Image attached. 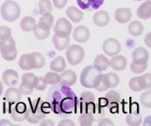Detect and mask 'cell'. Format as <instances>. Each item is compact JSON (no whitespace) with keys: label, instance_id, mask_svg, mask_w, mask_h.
<instances>
[{"label":"cell","instance_id":"6da1fadb","mask_svg":"<svg viewBox=\"0 0 151 126\" xmlns=\"http://www.w3.org/2000/svg\"><path fill=\"white\" fill-rule=\"evenodd\" d=\"M48 97L51 108L56 114H71L77 112L78 98L74 91L67 86L61 85L49 90Z\"/></svg>","mask_w":151,"mask_h":126},{"label":"cell","instance_id":"7a4b0ae2","mask_svg":"<svg viewBox=\"0 0 151 126\" xmlns=\"http://www.w3.org/2000/svg\"><path fill=\"white\" fill-rule=\"evenodd\" d=\"M50 111V106L41 98L36 101H29L27 108L26 120L31 124H37L45 118V115Z\"/></svg>","mask_w":151,"mask_h":126},{"label":"cell","instance_id":"3957f363","mask_svg":"<svg viewBox=\"0 0 151 126\" xmlns=\"http://www.w3.org/2000/svg\"><path fill=\"white\" fill-rule=\"evenodd\" d=\"M21 14V10L18 4L12 0H7L1 5V16L7 22L16 21Z\"/></svg>","mask_w":151,"mask_h":126},{"label":"cell","instance_id":"277c9868","mask_svg":"<svg viewBox=\"0 0 151 126\" xmlns=\"http://www.w3.org/2000/svg\"><path fill=\"white\" fill-rule=\"evenodd\" d=\"M65 56L69 64H71L72 66H77L82 62L85 52L81 46L78 44H72L66 48Z\"/></svg>","mask_w":151,"mask_h":126},{"label":"cell","instance_id":"5b68a950","mask_svg":"<svg viewBox=\"0 0 151 126\" xmlns=\"http://www.w3.org/2000/svg\"><path fill=\"white\" fill-rule=\"evenodd\" d=\"M27 105L23 102L12 103L9 106V114H11L12 120L15 121H23L26 120Z\"/></svg>","mask_w":151,"mask_h":126},{"label":"cell","instance_id":"8992f818","mask_svg":"<svg viewBox=\"0 0 151 126\" xmlns=\"http://www.w3.org/2000/svg\"><path fill=\"white\" fill-rule=\"evenodd\" d=\"M99 73V72L94 68L93 65H89L81 72V75H80V83L84 88H93V79Z\"/></svg>","mask_w":151,"mask_h":126},{"label":"cell","instance_id":"52a82bcc","mask_svg":"<svg viewBox=\"0 0 151 126\" xmlns=\"http://www.w3.org/2000/svg\"><path fill=\"white\" fill-rule=\"evenodd\" d=\"M72 24L66 18H60L54 26V33L57 36L69 37L72 32Z\"/></svg>","mask_w":151,"mask_h":126},{"label":"cell","instance_id":"ba28073f","mask_svg":"<svg viewBox=\"0 0 151 126\" xmlns=\"http://www.w3.org/2000/svg\"><path fill=\"white\" fill-rule=\"evenodd\" d=\"M102 49L107 56L109 57H113V56L118 55L121 51V44L116 39L109 38L104 41L102 44Z\"/></svg>","mask_w":151,"mask_h":126},{"label":"cell","instance_id":"9c48e42d","mask_svg":"<svg viewBox=\"0 0 151 126\" xmlns=\"http://www.w3.org/2000/svg\"><path fill=\"white\" fill-rule=\"evenodd\" d=\"M73 39L79 43H84L90 39V30L85 26H78L73 31Z\"/></svg>","mask_w":151,"mask_h":126},{"label":"cell","instance_id":"30bf717a","mask_svg":"<svg viewBox=\"0 0 151 126\" xmlns=\"http://www.w3.org/2000/svg\"><path fill=\"white\" fill-rule=\"evenodd\" d=\"M127 58L122 55H115L111 57V59H110V67L116 72L124 71L127 68Z\"/></svg>","mask_w":151,"mask_h":126},{"label":"cell","instance_id":"8fae6325","mask_svg":"<svg viewBox=\"0 0 151 126\" xmlns=\"http://www.w3.org/2000/svg\"><path fill=\"white\" fill-rule=\"evenodd\" d=\"M77 82V74L72 70H64L60 75V83L61 85L71 87Z\"/></svg>","mask_w":151,"mask_h":126},{"label":"cell","instance_id":"7c38bea8","mask_svg":"<svg viewBox=\"0 0 151 126\" xmlns=\"http://www.w3.org/2000/svg\"><path fill=\"white\" fill-rule=\"evenodd\" d=\"M2 80L4 84H6L9 87H15L18 84L19 74L14 70L8 69L2 74Z\"/></svg>","mask_w":151,"mask_h":126},{"label":"cell","instance_id":"4fadbf2b","mask_svg":"<svg viewBox=\"0 0 151 126\" xmlns=\"http://www.w3.org/2000/svg\"><path fill=\"white\" fill-rule=\"evenodd\" d=\"M93 88H96L97 91H106L110 88V85H109L108 77L106 74L98 73L93 79Z\"/></svg>","mask_w":151,"mask_h":126},{"label":"cell","instance_id":"5bb4252c","mask_svg":"<svg viewBox=\"0 0 151 126\" xmlns=\"http://www.w3.org/2000/svg\"><path fill=\"white\" fill-rule=\"evenodd\" d=\"M93 21L94 25L97 26H106L109 23H110V14L106 11H98L93 14Z\"/></svg>","mask_w":151,"mask_h":126},{"label":"cell","instance_id":"9a60e30c","mask_svg":"<svg viewBox=\"0 0 151 126\" xmlns=\"http://www.w3.org/2000/svg\"><path fill=\"white\" fill-rule=\"evenodd\" d=\"M132 59L135 62L139 63H147L149 58V54L147 50L144 47H137L132 52Z\"/></svg>","mask_w":151,"mask_h":126},{"label":"cell","instance_id":"2e32d148","mask_svg":"<svg viewBox=\"0 0 151 126\" xmlns=\"http://www.w3.org/2000/svg\"><path fill=\"white\" fill-rule=\"evenodd\" d=\"M131 11L127 8L117 9L114 12V18L119 24H127L131 19Z\"/></svg>","mask_w":151,"mask_h":126},{"label":"cell","instance_id":"e0dca14e","mask_svg":"<svg viewBox=\"0 0 151 126\" xmlns=\"http://www.w3.org/2000/svg\"><path fill=\"white\" fill-rule=\"evenodd\" d=\"M137 16L142 20H147L151 17V1L146 0L142 3L137 10Z\"/></svg>","mask_w":151,"mask_h":126},{"label":"cell","instance_id":"ac0fdd59","mask_svg":"<svg viewBox=\"0 0 151 126\" xmlns=\"http://www.w3.org/2000/svg\"><path fill=\"white\" fill-rule=\"evenodd\" d=\"M93 66L96 68L99 73L104 72L109 68V66H110V59L104 55H97L93 60Z\"/></svg>","mask_w":151,"mask_h":126},{"label":"cell","instance_id":"d6986e66","mask_svg":"<svg viewBox=\"0 0 151 126\" xmlns=\"http://www.w3.org/2000/svg\"><path fill=\"white\" fill-rule=\"evenodd\" d=\"M19 66L24 71H30L34 69V59L31 54H24L19 59Z\"/></svg>","mask_w":151,"mask_h":126},{"label":"cell","instance_id":"ffe728a7","mask_svg":"<svg viewBox=\"0 0 151 126\" xmlns=\"http://www.w3.org/2000/svg\"><path fill=\"white\" fill-rule=\"evenodd\" d=\"M22 93L19 90V88H16L15 87H9L5 92V99L9 103H17L21 100Z\"/></svg>","mask_w":151,"mask_h":126},{"label":"cell","instance_id":"44dd1931","mask_svg":"<svg viewBox=\"0 0 151 126\" xmlns=\"http://www.w3.org/2000/svg\"><path fill=\"white\" fill-rule=\"evenodd\" d=\"M66 15L73 23H79L83 19V12L75 6H70L66 10Z\"/></svg>","mask_w":151,"mask_h":126},{"label":"cell","instance_id":"7402d4cb","mask_svg":"<svg viewBox=\"0 0 151 126\" xmlns=\"http://www.w3.org/2000/svg\"><path fill=\"white\" fill-rule=\"evenodd\" d=\"M104 0H78V4L83 10H96L103 4Z\"/></svg>","mask_w":151,"mask_h":126},{"label":"cell","instance_id":"603a6c76","mask_svg":"<svg viewBox=\"0 0 151 126\" xmlns=\"http://www.w3.org/2000/svg\"><path fill=\"white\" fill-rule=\"evenodd\" d=\"M129 87L132 91H135V92L142 91V90H145V86L143 76L132 77L129 82Z\"/></svg>","mask_w":151,"mask_h":126},{"label":"cell","instance_id":"cb8c5ba5","mask_svg":"<svg viewBox=\"0 0 151 126\" xmlns=\"http://www.w3.org/2000/svg\"><path fill=\"white\" fill-rule=\"evenodd\" d=\"M52 41L55 45V48L57 50H65L68 47V45L70 43V39L69 37H60V36H57L54 35L53 38H52Z\"/></svg>","mask_w":151,"mask_h":126},{"label":"cell","instance_id":"d4e9b609","mask_svg":"<svg viewBox=\"0 0 151 126\" xmlns=\"http://www.w3.org/2000/svg\"><path fill=\"white\" fill-rule=\"evenodd\" d=\"M65 68H66V62L61 56L57 57L50 62V70L53 72L61 73L63 71H64Z\"/></svg>","mask_w":151,"mask_h":126},{"label":"cell","instance_id":"484cf974","mask_svg":"<svg viewBox=\"0 0 151 126\" xmlns=\"http://www.w3.org/2000/svg\"><path fill=\"white\" fill-rule=\"evenodd\" d=\"M142 121H143V118L138 112V109L136 111H132L126 118L127 124L130 126H139L142 124Z\"/></svg>","mask_w":151,"mask_h":126},{"label":"cell","instance_id":"4316f807","mask_svg":"<svg viewBox=\"0 0 151 126\" xmlns=\"http://www.w3.org/2000/svg\"><path fill=\"white\" fill-rule=\"evenodd\" d=\"M15 48H16L15 41H14V39L12 36L8 39L0 40V52L1 53L9 52V51H12Z\"/></svg>","mask_w":151,"mask_h":126},{"label":"cell","instance_id":"83f0119b","mask_svg":"<svg viewBox=\"0 0 151 126\" xmlns=\"http://www.w3.org/2000/svg\"><path fill=\"white\" fill-rule=\"evenodd\" d=\"M127 30H129V33L130 35L134 37H138L142 35V33L144 32V26L140 21H133L129 25Z\"/></svg>","mask_w":151,"mask_h":126},{"label":"cell","instance_id":"f1b7e54d","mask_svg":"<svg viewBox=\"0 0 151 126\" xmlns=\"http://www.w3.org/2000/svg\"><path fill=\"white\" fill-rule=\"evenodd\" d=\"M35 25H36V21L31 16H25L20 22V27L24 32L32 31Z\"/></svg>","mask_w":151,"mask_h":126},{"label":"cell","instance_id":"f546056e","mask_svg":"<svg viewBox=\"0 0 151 126\" xmlns=\"http://www.w3.org/2000/svg\"><path fill=\"white\" fill-rule=\"evenodd\" d=\"M54 24V16L52 15V13H45V14H42V17L39 20V24L45 28L50 30L51 27L53 26Z\"/></svg>","mask_w":151,"mask_h":126},{"label":"cell","instance_id":"4dcf8cb0","mask_svg":"<svg viewBox=\"0 0 151 126\" xmlns=\"http://www.w3.org/2000/svg\"><path fill=\"white\" fill-rule=\"evenodd\" d=\"M94 99H96V98H94L93 93L89 92V91L82 92L81 95H80L79 100H78V107H79V108L81 109L85 105L89 104V103L94 102Z\"/></svg>","mask_w":151,"mask_h":126},{"label":"cell","instance_id":"1f68e13d","mask_svg":"<svg viewBox=\"0 0 151 126\" xmlns=\"http://www.w3.org/2000/svg\"><path fill=\"white\" fill-rule=\"evenodd\" d=\"M32 32L38 40H45L50 34V30L46 29L45 27H42V26L37 25V24L33 27Z\"/></svg>","mask_w":151,"mask_h":126},{"label":"cell","instance_id":"d6a6232c","mask_svg":"<svg viewBox=\"0 0 151 126\" xmlns=\"http://www.w3.org/2000/svg\"><path fill=\"white\" fill-rule=\"evenodd\" d=\"M94 120V118L92 113H88V112H81L80 116L78 117L79 124L81 126H90L92 125Z\"/></svg>","mask_w":151,"mask_h":126},{"label":"cell","instance_id":"836d02e7","mask_svg":"<svg viewBox=\"0 0 151 126\" xmlns=\"http://www.w3.org/2000/svg\"><path fill=\"white\" fill-rule=\"evenodd\" d=\"M106 100L108 105H118L121 102V95L115 90H110L106 94Z\"/></svg>","mask_w":151,"mask_h":126},{"label":"cell","instance_id":"e575fe53","mask_svg":"<svg viewBox=\"0 0 151 126\" xmlns=\"http://www.w3.org/2000/svg\"><path fill=\"white\" fill-rule=\"evenodd\" d=\"M39 11L41 14H45V13H51L53 10V5L50 0H40L39 4Z\"/></svg>","mask_w":151,"mask_h":126},{"label":"cell","instance_id":"d590c367","mask_svg":"<svg viewBox=\"0 0 151 126\" xmlns=\"http://www.w3.org/2000/svg\"><path fill=\"white\" fill-rule=\"evenodd\" d=\"M45 78L47 82V85L56 86L60 83V74L53 71L47 73L45 75Z\"/></svg>","mask_w":151,"mask_h":126},{"label":"cell","instance_id":"8d00e7d4","mask_svg":"<svg viewBox=\"0 0 151 126\" xmlns=\"http://www.w3.org/2000/svg\"><path fill=\"white\" fill-rule=\"evenodd\" d=\"M140 103L144 107H146V108H151V90H149V88L141 94Z\"/></svg>","mask_w":151,"mask_h":126},{"label":"cell","instance_id":"74e56055","mask_svg":"<svg viewBox=\"0 0 151 126\" xmlns=\"http://www.w3.org/2000/svg\"><path fill=\"white\" fill-rule=\"evenodd\" d=\"M31 55L33 57V59H34V69L39 70L45 66V59L44 58V56H42L41 53L34 52V53H31Z\"/></svg>","mask_w":151,"mask_h":126},{"label":"cell","instance_id":"f35d334b","mask_svg":"<svg viewBox=\"0 0 151 126\" xmlns=\"http://www.w3.org/2000/svg\"><path fill=\"white\" fill-rule=\"evenodd\" d=\"M146 68H147V63H139L132 61L130 64V71L135 74H141L143 73Z\"/></svg>","mask_w":151,"mask_h":126},{"label":"cell","instance_id":"ab89813d","mask_svg":"<svg viewBox=\"0 0 151 126\" xmlns=\"http://www.w3.org/2000/svg\"><path fill=\"white\" fill-rule=\"evenodd\" d=\"M36 75L34 73H27L25 74H23L22 76V83L26 84L28 87H30L32 88H34V84H35V80H36Z\"/></svg>","mask_w":151,"mask_h":126},{"label":"cell","instance_id":"60d3db41","mask_svg":"<svg viewBox=\"0 0 151 126\" xmlns=\"http://www.w3.org/2000/svg\"><path fill=\"white\" fill-rule=\"evenodd\" d=\"M108 77V81H109V85H110V88H116L120 83V79L118 77V75L114 73H109L106 74Z\"/></svg>","mask_w":151,"mask_h":126},{"label":"cell","instance_id":"b9f144b4","mask_svg":"<svg viewBox=\"0 0 151 126\" xmlns=\"http://www.w3.org/2000/svg\"><path fill=\"white\" fill-rule=\"evenodd\" d=\"M47 87V82L45 77H36L34 88L37 90H45Z\"/></svg>","mask_w":151,"mask_h":126},{"label":"cell","instance_id":"7bdbcfd3","mask_svg":"<svg viewBox=\"0 0 151 126\" xmlns=\"http://www.w3.org/2000/svg\"><path fill=\"white\" fill-rule=\"evenodd\" d=\"M1 56L5 60H7V61H13L17 57V49L15 48L12 51H9V52L1 53Z\"/></svg>","mask_w":151,"mask_h":126},{"label":"cell","instance_id":"ee69618b","mask_svg":"<svg viewBox=\"0 0 151 126\" xmlns=\"http://www.w3.org/2000/svg\"><path fill=\"white\" fill-rule=\"evenodd\" d=\"M12 36V29L6 26H0V40L8 39Z\"/></svg>","mask_w":151,"mask_h":126},{"label":"cell","instance_id":"f6af8a7d","mask_svg":"<svg viewBox=\"0 0 151 126\" xmlns=\"http://www.w3.org/2000/svg\"><path fill=\"white\" fill-rule=\"evenodd\" d=\"M19 90H20V92L24 95H29L32 93L33 88H30V87H28L27 85H26V84L21 83L20 86H19Z\"/></svg>","mask_w":151,"mask_h":126},{"label":"cell","instance_id":"bcb514c9","mask_svg":"<svg viewBox=\"0 0 151 126\" xmlns=\"http://www.w3.org/2000/svg\"><path fill=\"white\" fill-rule=\"evenodd\" d=\"M52 1H53V6L56 9L61 10V9H64L65 6L67 5L68 0H52Z\"/></svg>","mask_w":151,"mask_h":126},{"label":"cell","instance_id":"7dc6e473","mask_svg":"<svg viewBox=\"0 0 151 126\" xmlns=\"http://www.w3.org/2000/svg\"><path fill=\"white\" fill-rule=\"evenodd\" d=\"M143 76L144 82H145V90H148L151 88V74L150 73H145Z\"/></svg>","mask_w":151,"mask_h":126},{"label":"cell","instance_id":"c3c4849f","mask_svg":"<svg viewBox=\"0 0 151 126\" xmlns=\"http://www.w3.org/2000/svg\"><path fill=\"white\" fill-rule=\"evenodd\" d=\"M99 126H113L114 123L110 119H102L98 123Z\"/></svg>","mask_w":151,"mask_h":126},{"label":"cell","instance_id":"681fc988","mask_svg":"<svg viewBox=\"0 0 151 126\" xmlns=\"http://www.w3.org/2000/svg\"><path fill=\"white\" fill-rule=\"evenodd\" d=\"M59 126H74L75 123L73 122V120H60V122L58 123Z\"/></svg>","mask_w":151,"mask_h":126},{"label":"cell","instance_id":"f907efd6","mask_svg":"<svg viewBox=\"0 0 151 126\" xmlns=\"http://www.w3.org/2000/svg\"><path fill=\"white\" fill-rule=\"evenodd\" d=\"M40 126H54L55 123L53 120H46V119H44L41 120V122L39 123Z\"/></svg>","mask_w":151,"mask_h":126},{"label":"cell","instance_id":"816d5d0a","mask_svg":"<svg viewBox=\"0 0 151 126\" xmlns=\"http://www.w3.org/2000/svg\"><path fill=\"white\" fill-rule=\"evenodd\" d=\"M150 40H151V33H148L147 35L145 36V43L146 44V46H147V47H151Z\"/></svg>","mask_w":151,"mask_h":126},{"label":"cell","instance_id":"f5cc1de1","mask_svg":"<svg viewBox=\"0 0 151 126\" xmlns=\"http://www.w3.org/2000/svg\"><path fill=\"white\" fill-rule=\"evenodd\" d=\"M13 124L8 120H0V126H12Z\"/></svg>","mask_w":151,"mask_h":126},{"label":"cell","instance_id":"db71d44e","mask_svg":"<svg viewBox=\"0 0 151 126\" xmlns=\"http://www.w3.org/2000/svg\"><path fill=\"white\" fill-rule=\"evenodd\" d=\"M2 91H3V84L1 81H0V95L2 94Z\"/></svg>","mask_w":151,"mask_h":126},{"label":"cell","instance_id":"11a10c76","mask_svg":"<svg viewBox=\"0 0 151 126\" xmlns=\"http://www.w3.org/2000/svg\"><path fill=\"white\" fill-rule=\"evenodd\" d=\"M134 1H143V0H134Z\"/></svg>","mask_w":151,"mask_h":126}]
</instances>
